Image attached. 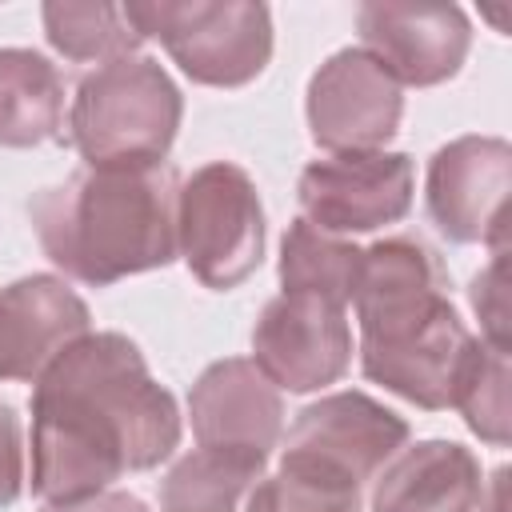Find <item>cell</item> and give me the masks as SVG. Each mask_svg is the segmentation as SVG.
<instances>
[{
	"label": "cell",
	"mask_w": 512,
	"mask_h": 512,
	"mask_svg": "<svg viewBox=\"0 0 512 512\" xmlns=\"http://www.w3.org/2000/svg\"><path fill=\"white\" fill-rule=\"evenodd\" d=\"M124 12L204 88H244L272 60V12L256 0H132Z\"/></svg>",
	"instance_id": "obj_5"
},
{
	"label": "cell",
	"mask_w": 512,
	"mask_h": 512,
	"mask_svg": "<svg viewBox=\"0 0 512 512\" xmlns=\"http://www.w3.org/2000/svg\"><path fill=\"white\" fill-rule=\"evenodd\" d=\"M176 396L124 332H84L32 384V496L72 504L180 444Z\"/></svg>",
	"instance_id": "obj_1"
},
{
	"label": "cell",
	"mask_w": 512,
	"mask_h": 512,
	"mask_svg": "<svg viewBox=\"0 0 512 512\" xmlns=\"http://www.w3.org/2000/svg\"><path fill=\"white\" fill-rule=\"evenodd\" d=\"M44 20V36L48 44L76 64L88 60H120V56H136V48L144 44V36L136 32V24L128 20L124 4H104V0H48L40 8Z\"/></svg>",
	"instance_id": "obj_19"
},
{
	"label": "cell",
	"mask_w": 512,
	"mask_h": 512,
	"mask_svg": "<svg viewBox=\"0 0 512 512\" xmlns=\"http://www.w3.org/2000/svg\"><path fill=\"white\" fill-rule=\"evenodd\" d=\"M64 76L32 48H0V148L60 140Z\"/></svg>",
	"instance_id": "obj_16"
},
{
	"label": "cell",
	"mask_w": 512,
	"mask_h": 512,
	"mask_svg": "<svg viewBox=\"0 0 512 512\" xmlns=\"http://www.w3.org/2000/svg\"><path fill=\"white\" fill-rule=\"evenodd\" d=\"M44 512H152L140 496L132 492H96V496H84V500H72V504H48Z\"/></svg>",
	"instance_id": "obj_23"
},
{
	"label": "cell",
	"mask_w": 512,
	"mask_h": 512,
	"mask_svg": "<svg viewBox=\"0 0 512 512\" xmlns=\"http://www.w3.org/2000/svg\"><path fill=\"white\" fill-rule=\"evenodd\" d=\"M24 492V440L20 416L0 400V508H12Z\"/></svg>",
	"instance_id": "obj_22"
},
{
	"label": "cell",
	"mask_w": 512,
	"mask_h": 512,
	"mask_svg": "<svg viewBox=\"0 0 512 512\" xmlns=\"http://www.w3.org/2000/svg\"><path fill=\"white\" fill-rule=\"evenodd\" d=\"M508 248L504 252H492V264L480 268L472 276V288H468V300L480 316V340L508 352Z\"/></svg>",
	"instance_id": "obj_21"
},
{
	"label": "cell",
	"mask_w": 512,
	"mask_h": 512,
	"mask_svg": "<svg viewBox=\"0 0 512 512\" xmlns=\"http://www.w3.org/2000/svg\"><path fill=\"white\" fill-rule=\"evenodd\" d=\"M364 248L312 228L304 216L288 224L280 240V292H312L336 304H352Z\"/></svg>",
	"instance_id": "obj_18"
},
{
	"label": "cell",
	"mask_w": 512,
	"mask_h": 512,
	"mask_svg": "<svg viewBox=\"0 0 512 512\" xmlns=\"http://www.w3.org/2000/svg\"><path fill=\"white\" fill-rule=\"evenodd\" d=\"M356 32L400 88L452 80L472 48V24L456 4H360Z\"/></svg>",
	"instance_id": "obj_12"
},
{
	"label": "cell",
	"mask_w": 512,
	"mask_h": 512,
	"mask_svg": "<svg viewBox=\"0 0 512 512\" xmlns=\"http://www.w3.org/2000/svg\"><path fill=\"white\" fill-rule=\"evenodd\" d=\"M268 456L192 448L160 484V512H244L252 488L264 480Z\"/></svg>",
	"instance_id": "obj_17"
},
{
	"label": "cell",
	"mask_w": 512,
	"mask_h": 512,
	"mask_svg": "<svg viewBox=\"0 0 512 512\" xmlns=\"http://www.w3.org/2000/svg\"><path fill=\"white\" fill-rule=\"evenodd\" d=\"M360 368L400 400L444 412L476 348L448 300V268L420 236H384L364 248L356 280Z\"/></svg>",
	"instance_id": "obj_2"
},
{
	"label": "cell",
	"mask_w": 512,
	"mask_h": 512,
	"mask_svg": "<svg viewBox=\"0 0 512 512\" xmlns=\"http://www.w3.org/2000/svg\"><path fill=\"white\" fill-rule=\"evenodd\" d=\"M452 408L464 416V424L492 448L508 444V352L484 344L476 336V348L456 380Z\"/></svg>",
	"instance_id": "obj_20"
},
{
	"label": "cell",
	"mask_w": 512,
	"mask_h": 512,
	"mask_svg": "<svg viewBox=\"0 0 512 512\" xmlns=\"http://www.w3.org/2000/svg\"><path fill=\"white\" fill-rule=\"evenodd\" d=\"M408 436V420L368 392H332L296 416L280 464L316 472L348 488H364L408 444Z\"/></svg>",
	"instance_id": "obj_7"
},
{
	"label": "cell",
	"mask_w": 512,
	"mask_h": 512,
	"mask_svg": "<svg viewBox=\"0 0 512 512\" xmlns=\"http://www.w3.org/2000/svg\"><path fill=\"white\" fill-rule=\"evenodd\" d=\"M84 332L88 304L64 276L32 272L0 288V380H40V372Z\"/></svg>",
	"instance_id": "obj_14"
},
{
	"label": "cell",
	"mask_w": 512,
	"mask_h": 512,
	"mask_svg": "<svg viewBox=\"0 0 512 512\" xmlns=\"http://www.w3.org/2000/svg\"><path fill=\"white\" fill-rule=\"evenodd\" d=\"M184 96L152 56H120L80 76L68 140L84 164H160L180 132Z\"/></svg>",
	"instance_id": "obj_4"
},
{
	"label": "cell",
	"mask_w": 512,
	"mask_h": 512,
	"mask_svg": "<svg viewBox=\"0 0 512 512\" xmlns=\"http://www.w3.org/2000/svg\"><path fill=\"white\" fill-rule=\"evenodd\" d=\"M512 188V148L500 136H456L428 160V216L452 244L508 248L504 204Z\"/></svg>",
	"instance_id": "obj_10"
},
{
	"label": "cell",
	"mask_w": 512,
	"mask_h": 512,
	"mask_svg": "<svg viewBox=\"0 0 512 512\" xmlns=\"http://www.w3.org/2000/svg\"><path fill=\"white\" fill-rule=\"evenodd\" d=\"M188 416L200 448L272 456L284 436L280 388L248 356L208 364L188 392Z\"/></svg>",
	"instance_id": "obj_13"
},
{
	"label": "cell",
	"mask_w": 512,
	"mask_h": 512,
	"mask_svg": "<svg viewBox=\"0 0 512 512\" xmlns=\"http://www.w3.org/2000/svg\"><path fill=\"white\" fill-rule=\"evenodd\" d=\"M252 364L280 392H320L352 364L348 308L312 292H280L252 328Z\"/></svg>",
	"instance_id": "obj_9"
},
{
	"label": "cell",
	"mask_w": 512,
	"mask_h": 512,
	"mask_svg": "<svg viewBox=\"0 0 512 512\" xmlns=\"http://www.w3.org/2000/svg\"><path fill=\"white\" fill-rule=\"evenodd\" d=\"M304 116L324 152H376L400 132L404 88L364 48H340L312 72Z\"/></svg>",
	"instance_id": "obj_11"
},
{
	"label": "cell",
	"mask_w": 512,
	"mask_h": 512,
	"mask_svg": "<svg viewBox=\"0 0 512 512\" xmlns=\"http://www.w3.org/2000/svg\"><path fill=\"white\" fill-rule=\"evenodd\" d=\"M484 472L456 440L404 444L372 480L368 512H476Z\"/></svg>",
	"instance_id": "obj_15"
},
{
	"label": "cell",
	"mask_w": 512,
	"mask_h": 512,
	"mask_svg": "<svg viewBox=\"0 0 512 512\" xmlns=\"http://www.w3.org/2000/svg\"><path fill=\"white\" fill-rule=\"evenodd\" d=\"M416 164L408 152H332L296 180L300 212L328 236H360L412 212Z\"/></svg>",
	"instance_id": "obj_8"
},
{
	"label": "cell",
	"mask_w": 512,
	"mask_h": 512,
	"mask_svg": "<svg viewBox=\"0 0 512 512\" xmlns=\"http://www.w3.org/2000/svg\"><path fill=\"white\" fill-rule=\"evenodd\" d=\"M176 256L216 292L240 288L264 260V204L256 180L232 164L212 160L196 168L176 196Z\"/></svg>",
	"instance_id": "obj_6"
},
{
	"label": "cell",
	"mask_w": 512,
	"mask_h": 512,
	"mask_svg": "<svg viewBox=\"0 0 512 512\" xmlns=\"http://www.w3.org/2000/svg\"><path fill=\"white\" fill-rule=\"evenodd\" d=\"M476 512H508V468H496L492 480H484Z\"/></svg>",
	"instance_id": "obj_24"
},
{
	"label": "cell",
	"mask_w": 512,
	"mask_h": 512,
	"mask_svg": "<svg viewBox=\"0 0 512 512\" xmlns=\"http://www.w3.org/2000/svg\"><path fill=\"white\" fill-rule=\"evenodd\" d=\"M172 164H84L68 180L40 188L28 216L44 256L72 280L108 288L124 276L176 260Z\"/></svg>",
	"instance_id": "obj_3"
}]
</instances>
